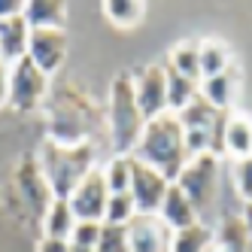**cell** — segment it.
Here are the masks:
<instances>
[{
  "instance_id": "obj_11",
  "label": "cell",
  "mask_w": 252,
  "mask_h": 252,
  "mask_svg": "<svg viewBox=\"0 0 252 252\" xmlns=\"http://www.w3.org/2000/svg\"><path fill=\"white\" fill-rule=\"evenodd\" d=\"M134 94H137V106L146 122L158 119L167 113V73L164 67H143L140 76L134 79Z\"/></svg>"
},
{
  "instance_id": "obj_18",
  "label": "cell",
  "mask_w": 252,
  "mask_h": 252,
  "mask_svg": "<svg viewBox=\"0 0 252 252\" xmlns=\"http://www.w3.org/2000/svg\"><path fill=\"white\" fill-rule=\"evenodd\" d=\"M237 85H240V73L234 67H228L225 73L219 76H210L204 79V88H201V94L216 106V110H222L228 113V106L234 103V94H237Z\"/></svg>"
},
{
  "instance_id": "obj_20",
  "label": "cell",
  "mask_w": 252,
  "mask_h": 252,
  "mask_svg": "<svg viewBox=\"0 0 252 252\" xmlns=\"http://www.w3.org/2000/svg\"><path fill=\"white\" fill-rule=\"evenodd\" d=\"M164 73H167V113H183L194 97H201V85L194 79L179 76L170 67H164Z\"/></svg>"
},
{
  "instance_id": "obj_12",
  "label": "cell",
  "mask_w": 252,
  "mask_h": 252,
  "mask_svg": "<svg viewBox=\"0 0 252 252\" xmlns=\"http://www.w3.org/2000/svg\"><path fill=\"white\" fill-rule=\"evenodd\" d=\"M131 252H170L173 249V228L161 216H143L137 213L128 222Z\"/></svg>"
},
{
  "instance_id": "obj_32",
  "label": "cell",
  "mask_w": 252,
  "mask_h": 252,
  "mask_svg": "<svg viewBox=\"0 0 252 252\" xmlns=\"http://www.w3.org/2000/svg\"><path fill=\"white\" fill-rule=\"evenodd\" d=\"M37 252H70V240H55V237H43Z\"/></svg>"
},
{
  "instance_id": "obj_9",
  "label": "cell",
  "mask_w": 252,
  "mask_h": 252,
  "mask_svg": "<svg viewBox=\"0 0 252 252\" xmlns=\"http://www.w3.org/2000/svg\"><path fill=\"white\" fill-rule=\"evenodd\" d=\"M110 194L113 191H110V186H106V179H103V170H92L73 189V194L67 197L70 207H73L76 222H103Z\"/></svg>"
},
{
  "instance_id": "obj_19",
  "label": "cell",
  "mask_w": 252,
  "mask_h": 252,
  "mask_svg": "<svg viewBox=\"0 0 252 252\" xmlns=\"http://www.w3.org/2000/svg\"><path fill=\"white\" fill-rule=\"evenodd\" d=\"M43 228H46V237L70 240V234L76 228V216H73V207H70L67 197H55L52 201L49 213L43 216Z\"/></svg>"
},
{
  "instance_id": "obj_3",
  "label": "cell",
  "mask_w": 252,
  "mask_h": 252,
  "mask_svg": "<svg viewBox=\"0 0 252 252\" xmlns=\"http://www.w3.org/2000/svg\"><path fill=\"white\" fill-rule=\"evenodd\" d=\"M40 170L55 197H70L73 189L94 170V146L79 143V146H61L55 140H43L40 146Z\"/></svg>"
},
{
  "instance_id": "obj_26",
  "label": "cell",
  "mask_w": 252,
  "mask_h": 252,
  "mask_svg": "<svg viewBox=\"0 0 252 252\" xmlns=\"http://www.w3.org/2000/svg\"><path fill=\"white\" fill-rule=\"evenodd\" d=\"M94 252H131L128 225H113V222H103V225H100V240H97Z\"/></svg>"
},
{
  "instance_id": "obj_35",
  "label": "cell",
  "mask_w": 252,
  "mask_h": 252,
  "mask_svg": "<svg viewBox=\"0 0 252 252\" xmlns=\"http://www.w3.org/2000/svg\"><path fill=\"white\" fill-rule=\"evenodd\" d=\"M70 252H94V249H85V246H76V243H70Z\"/></svg>"
},
{
  "instance_id": "obj_31",
  "label": "cell",
  "mask_w": 252,
  "mask_h": 252,
  "mask_svg": "<svg viewBox=\"0 0 252 252\" xmlns=\"http://www.w3.org/2000/svg\"><path fill=\"white\" fill-rule=\"evenodd\" d=\"M25 12V0H0V22L3 19H15Z\"/></svg>"
},
{
  "instance_id": "obj_24",
  "label": "cell",
  "mask_w": 252,
  "mask_h": 252,
  "mask_svg": "<svg viewBox=\"0 0 252 252\" xmlns=\"http://www.w3.org/2000/svg\"><path fill=\"white\" fill-rule=\"evenodd\" d=\"M170 70H176L179 76H189V79H201V55H197V43H183L170 52Z\"/></svg>"
},
{
  "instance_id": "obj_5",
  "label": "cell",
  "mask_w": 252,
  "mask_h": 252,
  "mask_svg": "<svg viewBox=\"0 0 252 252\" xmlns=\"http://www.w3.org/2000/svg\"><path fill=\"white\" fill-rule=\"evenodd\" d=\"M176 116H179V122H183L186 146H189L191 158L194 155H216L219 158L225 152V128H228L231 113L216 110V106L201 94Z\"/></svg>"
},
{
  "instance_id": "obj_27",
  "label": "cell",
  "mask_w": 252,
  "mask_h": 252,
  "mask_svg": "<svg viewBox=\"0 0 252 252\" xmlns=\"http://www.w3.org/2000/svg\"><path fill=\"white\" fill-rule=\"evenodd\" d=\"M103 12L106 19L119 28H131L140 22L143 15V3H134V0H110V3H103Z\"/></svg>"
},
{
  "instance_id": "obj_10",
  "label": "cell",
  "mask_w": 252,
  "mask_h": 252,
  "mask_svg": "<svg viewBox=\"0 0 252 252\" xmlns=\"http://www.w3.org/2000/svg\"><path fill=\"white\" fill-rule=\"evenodd\" d=\"M173 183L167 176H161L155 167L143 164V161L134 158V170H131V197L137 204V213L143 216H158L161 204H164L167 197V189Z\"/></svg>"
},
{
  "instance_id": "obj_15",
  "label": "cell",
  "mask_w": 252,
  "mask_h": 252,
  "mask_svg": "<svg viewBox=\"0 0 252 252\" xmlns=\"http://www.w3.org/2000/svg\"><path fill=\"white\" fill-rule=\"evenodd\" d=\"M22 19L31 31H61L67 22V6L58 0H28Z\"/></svg>"
},
{
  "instance_id": "obj_25",
  "label": "cell",
  "mask_w": 252,
  "mask_h": 252,
  "mask_svg": "<svg viewBox=\"0 0 252 252\" xmlns=\"http://www.w3.org/2000/svg\"><path fill=\"white\" fill-rule=\"evenodd\" d=\"M131 170H134V155H116L103 170V179L113 194L131 191Z\"/></svg>"
},
{
  "instance_id": "obj_6",
  "label": "cell",
  "mask_w": 252,
  "mask_h": 252,
  "mask_svg": "<svg viewBox=\"0 0 252 252\" xmlns=\"http://www.w3.org/2000/svg\"><path fill=\"white\" fill-rule=\"evenodd\" d=\"M216 179H219V158L216 155H194L183 167V173L176 176L173 186H179V191L189 197L197 213H204L213 204Z\"/></svg>"
},
{
  "instance_id": "obj_7",
  "label": "cell",
  "mask_w": 252,
  "mask_h": 252,
  "mask_svg": "<svg viewBox=\"0 0 252 252\" xmlns=\"http://www.w3.org/2000/svg\"><path fill=\"white\" fill-rule=\"evenodd\" d=\"M46 94H49V76L31 58L9 64V103L19 113L40 106L46 100Z\"/></svg>"
},
{
  "instance_id": "obj_30",
  "label": "cell",
  "mask_w": 252,
  "mask_h": 252,
  "mask_svg": "<svg viewBox=\"0 0 252 252\" xmlns=\"http://www.w3.org/2000/svg\"><path fill=\"white\" fill-rule=\"evenodd\" d=\"M234 183H237V191L246 204H252V155L237 161V170H234Z\"/></svg>"
},
{
  "instance_id": "obj_4",
  "label": "cell",
  "mask_w": 252,
  "mask_h": 252,
  "mask_svg": "<svg viewBox=\"0 0 252 252\" xmlns=\"http://www.w3.org/2000/svg\"><path fill=\"white\" fill-rule=\"evenodd\" d=\"M106 125H110V140L119 155H131L137 140L146 128L137 94H134V76L131 73H119L110 88V103H106Z\"/></svg>"
},
{
  "instance_id": "obj_22",
  "label": "cell",
  "mask_w": 252,
  "mask_h": 252,
  "mask_svg": "<svg viewBox=\"0 0 252 252\" xmlns=\"http://www.w3.org/2000/svg\"><path fill=\"white\" fill-rule=\"evenodd\" d=\"M197 55H201V79H210V76H219L231 67V52L228 46L216 43V40H207L197 46Z\"/></svg>"
},
{
  "instance_id": "obj_1",
  "label": "cell",
  "mask_w": 252,
  "mask_h": 252,
  "mask_svg": "<svg viewBox=\"0 0 252 252\" xmlns=\"http://www.w3.org/2000/svg\"><path fill=\"white\" fill-rule=\"evenodd\" d=\"M46 119H49V140L61 143V146L92 143V137L100 131L97 106L73 82H61L55 88H49Z\"/></svg>"
},
{
  "instance_id": "obj_33",
  "label": "cell",
  "mask_w": 252,
  "mask_h": 252,
  "mask_svg": "<svg viewBox=\"0 0 252 252\" xmlns=\"http://www.w3.org/2000/svg\"><path fill=\"white\" fill-rule=\"evenodd\" d=\"M9 100V67L6 61H0V106Z\"/></svg>"
},
{
  "instance_id": "obj_29",
  "label": "cell",
  "mask_w": 252,
  "mask_h": 252,
  "mask_svg": "<svg viewBox=\"0 0 252 252\" xmlns=\"http://www.w3.org/2000/svg\"><path fill=\"white\" fill-rule=\"evenodd\" d=\"M100 225L103 222H76L73 234H70V243L85 246V249H94L97 240H100Z\"/></svg>"
},
{
  "instance_id": "obj_17",
  "label": "cell",
  "mask_w": 252,
  "mask_h": 252,
  "mask_svg": "<svg viewBox=\"0 0 252 252\" xmlns=\"http://www.w3.org/2000/svg\"><path fill=\"white\" fill-rule=\"evenodd\" d=\"M216 252H249V231L243 216H225L213 234Z\"/></svg>"
},
{
  "instance_id": "obj_2",
  "label": "cell",
  "mask_w": 252,
  "mask_h": 252,
  "mask_svg": "<svg viewBox=\"0 0 252 252\" xmlns=\"http://www.w3.org/2000/svg\"><path fill=\"white\" fill-rule=\"evenodd\" d=\"M137 161L155 167L161 176H167L170 183H176V176L183 173V167L191 161L189 146H186V131L176 113H164L152 122H146L137 146L131 152Z\"/></svg>"
},
{
  "instance_id": "obj_21",
  "label": "cell",
  "mask_w": 252,
  "mask_h": 252,
  "mask_svg": "<svg viewBox=\"0 0 252 252\" xmlns=\"http://www.w3.org/2000/svg\"><path fill=\"white\" fill-rule=\"evenodd\" d=\"M225 152L234 158H249L252 155V119L246 116H231L225 128Z\"/></svg>"
},
{
  "instance_id": "obj_28",
  "label": "cell",
  "mask_w": 252,
  "mask_h": 252,
  "mask_svg": "<svg viewBox=\"0 0 252 252\" xmlns=\"http://www.w3.org/2000/svg\"><path fill=\"white\" fill-rule=\"evenodd\" d=\"M137 216V204L131 191H119V194H110V204H106V219L103 222H113V225H128Z\"/></svg>"
},
{
  "instance_id": "obj_13",
  "label": "cell",
  "mask_w": 252,
  "mask_h": 252,
  "mask_svg": "<svg viewBox=\"0 0 252 252\" xmlns=\"http://www.w3.org/2000/svg\"><path fill=\"white\" fill-rule=\"evenodd\" d=\"M67 55V37L64 31H31V43H28V58L37 64L43 73H55L64 64Z\"/></svg>"
},
{
  "instance_id": "obj_8",
  "label": "cell",
  "mask_w": 252,
  "mask_h": 252,
  "mask_svg": "<svg viewBox=\"0 0 252 252\" xmlns=\"http://www.w3.org/2000/svg\"><path fill=\"white\" fill-rule=\"evenodd\" d=\"M15 191H19L25 210L33 219H43L52 207V201H55V194H52L37 158H22L19 161V167H15Z\"/></svg>"
},
{
  "instance_id": "obj_23",
  "label": "cell",
  "mask_w": 252,
  "mask_h": 252,
  "mask_svg": "<svg viewBox=\"0 0 252 252\" xmlns=\"http://www.w3.org/2000/svg\"><path fill=\"white\" fill-rule=\"evenodd\" d=\"M210 246H213V231L197 222L186 231L173 234V249L170 252H207Z\"/></svg>"
},
{
  "instance_id": "obj_16",
  "label": "cell",
  "mask_w": 252,
  "mask_h": 252,
  "mask_svg": "<svg viewBox=\"0 0 252 252\" xmlns=\"http://www.w3.org/2000/svg\"><path fill=\"white\" fill-rule=\"evenodd\" d=\"M158 216L173 228V234H176V231H186V228H191V225H197V210L191 207L189 197L179 191V186H170V189H167V197H164V204H161Z\"/></svg>"
},
{
  "instance_id": "obj_14",
  "label": "cell",
  "mask_w": 252,
  "mask_h": 252,
  "mask_svg": "<svg viewBox=\"0 0 252 252\" xmlns=\"http://www.w3.org/2000/svg\"><path fill=\"white\" fill-rule=\"evenodd\" d=\"M28 43H31V28L22 15L0 22V61H22L28 58Z\"/></svg>"
},
{
  "instance_id": "obj_34",
  "label": "cell",
  "mask_w": 252,
  "mask_h": 252,
  "mask_svg": "<svg viewBox=\"0 0 252 252\" xmlns=\"http://www.w3.org/2000/svg\"><path fill=\"white\" fill-rule=\"evenodd\" d=\"M243 222L249 231V252H252V204H246V210H243Z\"/></svg>"
}]
</instances>
